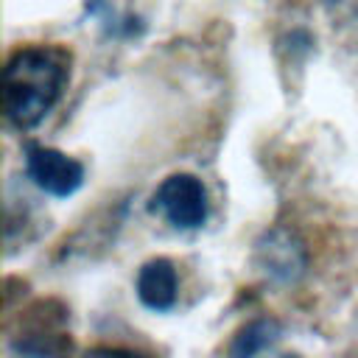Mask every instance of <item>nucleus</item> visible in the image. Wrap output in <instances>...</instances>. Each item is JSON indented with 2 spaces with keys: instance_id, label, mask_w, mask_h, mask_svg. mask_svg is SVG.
I'll list each match as a JSON object with an SVG mask.
<instances>
[{
  "instance_id": "1",
  "label": "nucleus",
  "mask_w": 358,
  "mask_h": 358,
  "mask_svg": "<svg viewBox=\"0 0 358 358\" xmlns=\"http://www.w3.org/2000/svg\"><path fill=\"white\" fill-rule=\"evenodd\" d=\"M70 59L59 48H20L3 70V109L17 129H34L62 98Z\"/></svg>"
},
{
  "instance_id": "2",
  "label": "nucleus",
  "mask_w": 358,
  "mask_h": 358,
  "mask_svg": "<svg viewBox=\"0 0 358 358\" xmlns=\"http://www.w3.org/2000/svg\"><path fill=\"white\" fill-rule=\"evenodd\" d=\"M151 210L176 229H196L207 221V190L193 173H173L154 190Z\"/></svg>"
},
{
  "instance_id": "3",
  "label": "nucleus",
  "mask_w": 358,
  "mask_h": 358,
  "mask_svg": "<svg viewBox=\"0 0 358 358\" xmlns=\"http://www.w3.org/2000/svg\"><path fill=\"white\" fill-rule=\"evenodd\" d=\"M25 171L39 190L59 196V199L76 193L84 182V165L78 159L56 148H45V145L25 148Z\"/></svg>"
},
{
  "instance_id": "4",
  "label": "nucleus",
  "mask_w": 358,
  "mask_h": 358,
  "mask_svg": "<svg viewBox=\"0 0 358 358\" xmlns=\"http://www.w3.org/2000/svg\"><path fill=\"white\" fill-rule=\"evenodd\" d=\"M255 257H257V266H260L268 277H274V280H280V282H294V280H299V277L305 274V266H308V255H305L302 241H299L294 232L282 229V227L268 229V232L257 241Z\"/></svg>"
},
{
  "instance_id": "5",
  "label": "nucleus",
  "mask_w": 358,
  "mask_h": 358,
  "mask_svg": "<svg viewBox=\"0 0 358 358\" xmlns=\"http://www.w3.org/2000/svg\"><path fill=\"white\" fill-rule=\"evenodd\" d=\"M176 294H179V277L171 260L154 257L143 263V268L137 271V296L148 310L173 308Z\"/></svg>"
},
{
  "instance_id": "6",
  "label": "nucleus",
  "mask_w": 358,
  "mask_h": 358,
  "mask_svg": "<svg viewBox=\"0 0 358 358\" xmlns=\"http://www.w3.org/2000/svg\"><path fill=\"white\" fill-rule=\"evenodd\" d=\"M277 338H280V324H277L274 319H257V322L246 324V327L235 336L229 352H232V355H255V352L268 350Z\"/></svg>"
}]
</instances>
